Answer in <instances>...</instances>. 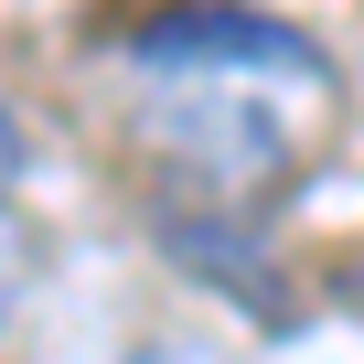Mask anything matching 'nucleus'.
Returning <instances> with one entry per match:
<instances>
[{
    "label": "nucleus",
    "mask_w": 364,
    "mask_h": 364,
    "mask_svg": "<svg viewBox=\"0 0 364 364\" xmlns=\"http://www.w3.org/2000/svg\"><path fill=\"white\" fill-rule=\"evenodd\" d=\"M139 86H150L139 139L204 204H268L300 171L311 107H321V86H279V75H139Z\"/></svg>",
    "instance_id": "obj_1"
},
{
    "label": "nucleus",
    "mask_w": 364,
    "mask_h": 364,
    "mask_svg": "<svg viewBox=\"0 0 364 364\" xmlns=\"http://www.w3.org/2000/svg\"><path fill=\"white\" fill-rule=\"evenodd\" d=\"M139 75H279V86H332L321 43L268 22V11H171L129 43Z\"/></svg>",
    "instance_id": "obj_2"
},
{
    "label": "nucleus",
    "mask_w": 364,
    "mask_h": 364,
    "mask_svg": "<svg viewBox=\"0 0 364 364\" xmlns=\"http://www.w3.org/2000/svg\"><path fill=\"white\" fill-rule=\"evenodd\" d=\"M33 279H43V247H33V225L0 204V332L22 321V300H33Z\"/></svg>",
    "instance_id": "obj_3"
},
{
    "label": "nucleus",
    "mask_w": 364,
    "mask_h": 364,
    "mask_svg": "<svg viewBox=\"0 0 364 364\" xmlns=\"http://www.w3.org/2000/svg\"><path fill=\"white\" fill-rule=\"evenodd\" d=\"M118 364H236L225 343H139V353H118Z\"/></svg>",
    "instance_id": "obj_4"
},
{
    "label": "nucleus",
    "mask_w": 364,
    "mask_h": 364,
    "mask_svg": "<svg viewBox=\"0 0 364 364\" xmlns=\"http://www.w3.org/2000/svg\"><path fill=\"white\" fill-rule=\"evenodd\" d=\"M22 161H33V150H22V118L0 107V193H11V182H22Z\"/></svg>",
    "instance_id": "obj_5"
},
{
    "label": "nucleus",
    "mask_w": 364,
    "mask_h": 364,
    "mask_svg": "<svg viewBox=\"0 0 364 364\" xmlns=\"http://www.w3.org/2000/svg\"><path fill=\"white\" fill-rule=\"evenodd\" d=\"M343 300H353V311H364V257H353V268H343Z\"/></svg>",
    "instance_id": "obj_6"
}]
</instances>
